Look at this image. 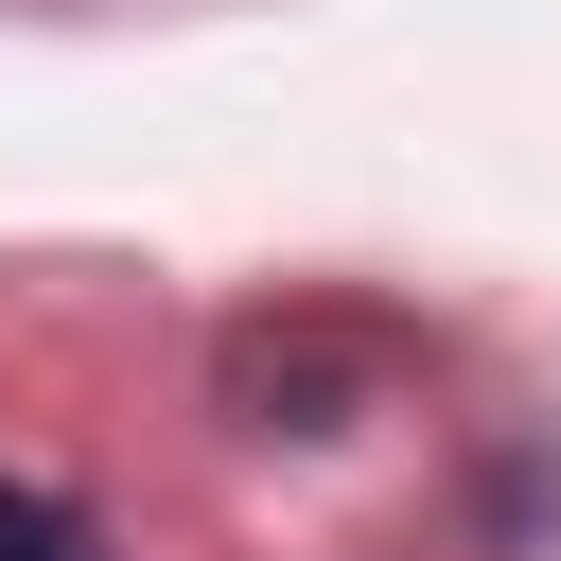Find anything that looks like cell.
Masks as SVG:
<instances>
[{"label": "cell", "mask_w": 561, "mask_h": 561, "mask_svg": "<svg viewBox=\"0 0 561 561\" xmlns=\"http://www.w3.org/2000/svg\"><path fill=\"white\" fill-rule=\"evenodd\" d=\"M386 368H403V333L386 316H245L228 351H210V386H228V421L245 438H351L368 403H386Z\"/></svg>", "instance_id": "obj_1"}, {"label": "cell", "mask_w": 561, "mask_h": 561, "mask_svg": "<svg viewBox=\"0 0 561 561\" xmlns=\"http://www.w3.org/2000/svg\"><path fill=\"white\" fill-rule=\"evenodd\" d=\"M0 561H105V543H88L53 491H18V473H0Z\"/></svg>", "instance_id": "obj_2"}]
</instances>
